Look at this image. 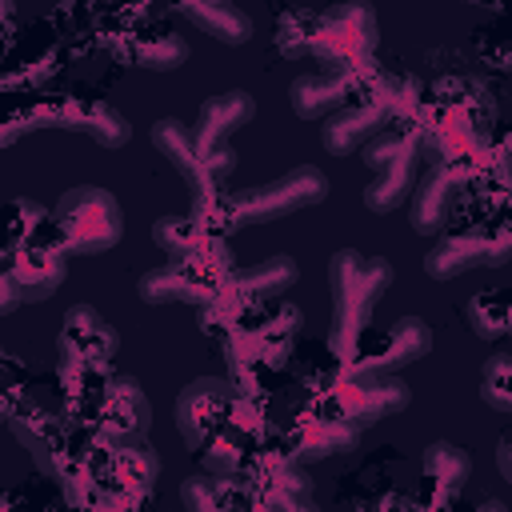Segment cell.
Here are the masks:
<instances>
[{"label":"cell","instance_id":"obj_36","mask_svg":"<svg viewBox=\"0 0 512 512\" xmlns=\"http://www.w3.org/2000/svg\"><path fill=\"white\" fill-rule=\"evenodd\" d=\"M496 468L512 484V436H500V444H496Z\"/></svg>","mask_w":512,"mask_h":512},{"label":"cell","instance_id":"obj_40","mask_svg":"<svg viewBox=\"0 0 512 512\" xmlns=\"http://www.w3.org/2000/svg\"><path fill=\"white\" fill-rule=\"evenodd\" d=\"M252 512H268V508H264V504H260V500H256V508H252Z\"/></svg>","mask_w":512,"mask_h":512},{"label":"cell","instance_id":"obj_35","mask_svg":"<svg viewBox=\"0 0 512 512\" xmlns=\"http://www.w3.org/2000/svg\"><path fill=\"white\" fill-rule=\"evenodd\" d=\"M496 172L504 180H512V128L500 136V148H496Z\"/></svg>","mask_w":512,"mask_h":512},{"label":"cell","instance_id":"obj_6","mask_svg":"<svg viewBox=\"0 0 512 512\" xmlns=\"http://www.w3.org/2000/svg\"><path fill=\"white\" fill-rule=\"evenodd\" d=\"M328 400H332V408H336L332 416H344V420H352L356 428H364V424L400 416V412L412 404V388H408L396 372H356V368H348V372L332 384Z\"/></svg>","mask_w":512,"mask_h":512},{"label":"cell","instance_id":"obj_16","mask_svg":"<svg viewBox=\"0 0 512 512\" xmlns=\"http://www.w3.org/2000/svg\"><path fill=\"white\" fill-rule=\"evenodd\" d=\"M256 116V100L240 88L232 92H220V96H208L196 112V124H192V140H196V152L208 160L212 152L228 148V136L240 132L248 120Z\"/></svg>","mask_w":512,"mask_h":512},{"label":"cell","instance_id":"obj_14","mask_svg":"<svg viewBox=\"0 0 512 512\" xmlns=\"http://www.w3.org/2000/svg\"><path fill=\"white\" fill-rule=\"evenodd\" d=\"M4 276H12L24 304L28 300H48L68 276V256L56 244H48V248L20 244V248L4 252Z\"/></svg>","mask_w":512,"mask_h":512},{"label":"cell","instance_id":"obj_27","mask_svg":"<svg viewBox=\"0 0 512 512\" xmlns=\"http://www.w3.org/2000/svg\"><path fill=\"white\" fill-rule=\"evenodd\" d=\"M236 496H240V484L236 480H224V476H188L180 484V500H184V512H236Z\"/></svg>","mask_w":512,"mask_h":512},{"label":"cell","instance_id":"obj_25","mask_svg":"<svg viewBox=\"0 0 512 512\" xmlns=\"http://www.w3.org/2000/svg\"><path fill=\"white\" fill-rule=\"evenodd\" d=\"M124 60H132L136 68H152V72H172L188 60V40L180 32H140L128 36V44L120 48Z\"/></svg>","mask_w":512,"mask_h":512},{"label":"cell","instance_id":"obj_26","mask_svg":"<svg viewBox=\"0 0 512 512\" xmlns=\"http://www.w3.org/2000/svg\"><path fill=\"white\" fill-rule=\"evenodd\" d=\"M152 240H156V248H160L168 260H196V256L208 252V244H212L216 236L200 232V228H196L192 220H184V216H160V220L152 224Z\"/></svg>","mask_w":512,"mask_h":512},{"label":"cell","instance_id":"obj_3","mask_svg":"<svg viewBox=\"0 0 512 512\" xmlns=\"http://www.w3.org/2000/svg\"><path fill=\"white\" fill-rule=\"evenodd\" d=\"M416 96H420V84L416 80H376L372 92L356 104H348L344 112H336L328 120V128L320 132L324 140V152L328 156H348L352 148L360 144H372L376 136H384L400 116L416 112Z\"/></svg>","mask_w":512,"mask_h":512},{"label":"cell","instance_id":"obj_37","mask_svg":"<svg viewBox=\"0 0 512 512\" xmlns=\"http://www.w3.org/2000/svg\"><path fill=\"white\" fill-rule=\"evenodd\" d=\"M360 512H416V504H408V500H400V496H384L380 504H368V508H360Z\"/></svg>","mask_w":512,"mask_h":512},{"label":"cell","instance_id":"obj_32","mask_svg":"<svg viewBox=\"0 0 512 512\" xmlns=\"http://www.w3.org/2000/svg\"><path fill=\"white\" fill-rule=\"evenodd\" d=\"M260 488H280V492H300V496H312V480L308 472L292 460V456H276V460H264V480Z\"/></svg>","mask_w":512,"mask_h":512},{"label":"cell","instance_id":"obj_39","mask_svg":"<svg viewBox=\"0 0 512 512\" xmlns=\"http://www.w3.org/2000/svg\"><path fill=\"white\" fill-rule=\"evenodd\" d=\"M504 316H508V332H512V300H504Z\"/></svg>","mask_w":512,"mask_h":512},{"label":"cell","instance_id":"obj_28","mask_svg":"<svg viewBox=\"0 0 512 512\" xmlns=\"http://www.w3.org/2000/svg\"><path fill=\"white\" fill-rule=\"evenodd\" d=\"M316 24H320V12H308V8L284 12V16L276 20V48H280L284 56H292V60H296V56H308Z\"/></svg>","mask_w":512,"mask_h":512},{"label":"cell","instance_id":"obj_22","mask_svg":"<svg viewBox=\"0 0 512 512\" xmlns=\"http://www.w3.org/2000/svg\"><path fill=\"white\" fill-rule=\"evenodd\" d=\"M420 472H424V484L436 492V504H448L464 492V484L472 476V456L448 440H432L420 452Z\"/></svg>","mask_w":512,"mask_h":512},{"label":"cell","instance_id":"obj_29","mask_svg":"<svg viewBox=\"0 0 512 512\" xmlns=\"http://www.w3.org/2000/svg\"><path fill=\"white\" fill-rule=\"evenodd\" d=\"M480 400L496 412H512V352L488 356L480 372Z\"/></svg>","mask_w":512,"mask_h":512},{"label":"cell","instance_id":"obj_30","mask_svg":"<svg viewBox=\"0 0 512 512\" xmlns=\"http://www.w3.org/2000/svg\"><path fill=\"white\" fill-rule=\"evenodd\" d=\"M464 320H468V328H472L480 340H496V336L508 332L504 300L492 296V292H484V296H468V304H464Z\"/></svg>","mask_w":512,"mask_h":512},{"label":"cell","instance_id":"obj_12","mask_svg":"<svg viewBox=\"0 0 512 512\" xmlns=\"http://www.w3.org/2000/svg\"><path fill=\"white\" fill-rule=\"evenodd\" d=\"M36 116H40V120H52V124H60V128H68V132H84V136H92L100 148H120V144H128V136H132L128 120H124L112 104L88 100V96H64V100H56V104H40Z\"/></svg>","mask_w":512,"mask_h":512},{"label":"cell","instance_id":"obj_15","mask_svg":"<svg viewBox=\"0 0 512 512\" xmlns=\"http://www.w3.org/2000/svg\"><path fill=\"white\" fill-rule=\"evenodd\" d=\"M156 476H160V456L148 444H124V448H112V460L104 468L100 492L116 508H132L136 500H144L152 492Z\"/></svg>","mask_w":512,"mask_h":512},{"label":"cell","instance_id":"obj_18","mask_svg":"<svg viewBox=\"0 0 512 512\" xmlns=\"http://www.w3.org/2000/svg\"><path fill=\"white\" fill-rule=\"evenodd\" d=\"M456 196H460V176L448 164L428 168V176L416 184V192L408 200V224H412V232H420V236L444 232V224H448V216L456 208Z\"/></svg>","mask_w":512,"mask_h":512},{"label":"cell","instance_id":"obj_4","mask_svg":"<svg viewBox=\"0 0 512 512\" xmlns=\"http://www.w3.org/2000/svg\"><path fill=\"white\" fill-rule=\"evenodd\" d=\"M376 48H380L376 12L368 4H336V8L320 12V24L312 32L308 56L328 64V72H340V68L368 72Z\"/></svg>","mask_w":512,"mask_h":512},{"label":"cell","instance_id":"obj_13","mask_svg":"<svg viewBox=\"0 0 512 512\" xmlns=\"http://www.w3.org/2000/svg\"><path fill=\"white\" fill-rule=\"evenodd\" d=\"M432 348V328L416 316H400L384 336H376L372 348H364L348 368L356 372H400L416 360H424Z\"/></svg>","mask_w":512,"mask_h":512},{"label":"cell","instance_id":"obj_24","mask_svg":"<svg viewBox=\"0 0 512 512\" xmlns=\"http://www.w3.org/2000/svg\"><path fill=\"white\" fill-rule=\"evenodd\" d=\"M176 16H184L188 24H196L200 32H208L220 44H248L252 40V20L236 8V4H176Z\"/></svg>","mask_w":512,"mask_h":512},{"label":"cell","instance_id":"obj_41","mask_svg":"<svg viewBox=\"0 0 512 512\" xmlns=\"http://www.w3.org/2000/svg\"><path fill=\"white\" fill-rule=\"evenodd\" d=\"M8 512H12V508H8Z\"/></svg>","mask_w":512,"mask_h":512},{"label":"cell","instance_id":"obj_5","mask_svg":"<svg viewBox=\"0 0 512 512\" xmlns=\"http://www.w3.org/2000/svg\"><path fill=\"white\" fill-rule=\"evenodd\" d=\"M328 196V176L320 168H292L288 176L260 184V188H244L228 196V228H244V224H268L292 212H304L312 204H320Z\"/></svg>","mask_w":512,"mask_h":512},{"label":"cell","instance_id":"obj_10","mask_svg":"<svg viewBox=\"0 0 512 512\" xmlns=\"http://www.w3.org/2000/svg\"><path fill=\"white\" fill-rule=\"evenodd\" d=\"M512 260V236H480V232H456V236H440L428 256H424V272L432 280H456L468 268H500Z\"/></svg>","mask_w":512,"mask_h":512},{"label":"cell","instance_id":"obj_23","mask_svg":"<svg viewBox=\"0 0 512 512\" xmlns=\"http://www.w3.org/2000/svg\"><path fill=\"white\" fill-rule=\"evenodd\" d=\"M416 156H420V144L408 148L404 156H396L392 164H384L372 176V184L364 188V208L368 212L384 216V212H396L404 200H412V192H416Z\"/></svg>","mask_w":512,"mask_h":512},{"label":"cell","instance_id":"obj_19","mask_svg":"<svg viewBox=\"0 0 512 512\" xmlns=\"http://www.w3.org/2000/svg\"><path fill=\"white\" fill-rule=\"evenodd\" d=\"M296 276H300V268H296V260L292 256H268L264 264H256V268H240V272H232L228 280H224V288H220V300L216 304H252V300H272V296H280L284 288H292L296 284Z\"/></svg>","mask_w":512,"mask_h":512},{"label":"cell","instance_id":"obj_8","mask_svg":"<svg viewBox=\"0 0 512 512\" xmlns=\"http://www.w3.org/2000/svg\"><path fill=\"white\" fill-rule=\"evenodd\" d=\"M92 432L108 448L140 444L148 428V396L140 392L136 376H108L92 388Z\"/></svg>","mask_w":512,"mask_h":512},{"label":"cell","instance_id":"obj_9","mask_svg":"<svg viewBox=\"0 0 512 512\" xmlns=\"http://www.w3.org/2000/svg\"><path fill=\"white\" fill-rule=\"evenodd\" d=\"M240 400V388L224 376H200L192 384H184V392L176 396V432L184 440V448H204V440H212L224 428V412Z\"/></svg>","mask_w":512,"mask_h":512},{"label":"cell","instance_id":"obj_33","mask_svg":"<svg viewBox=\"0 0 512 512\" xmlns=\"http://www.w3.org/2000/svg\"><path fill=\"white\" fill-rule=\"evenodd\" d=\"M256 500H260L268 512H320V508L312 504V496L280 492V488H256Z\"/></svg>","mask_w":512,"mask_h":512},{"label":"cell","instance_id":"obj_11","mask_svg":"<svg viewBox=\"0 0 512 512\" xmlns=\"http://www.w3.org/2000/svg\"><path fill=\"white\" fill-rule=\"evenodd\" d=\"M136 296L152 308L160 304H196V308H212L220 300V284L208 280L196 264H184V260H168V264H156L148 268L140 280H136Z\"/></svg>","mask_w":512,"mask_h":512},{"label":"cell","instance_id":"obj_7","mask_svg":"<svg viewBox=\"0 0 512 512\" xmlns=\"http://www.w3.org/2000/svg\"><path fill=\"white\" fill-rule=\"evenodd\" d=\"M120 348L116 328L92 308V304H72L64 312V328L56 336V352H60V376L68 384L84 380L88 372L104 368Z\"/></svg>","mask_w":512,"mask_h":512},{"label":"cell","instance_id":"obj_38","mask_svg":"<svg viewBox=\"0 0 512 512\" xmlns=\"http://www.w3.org/2000/svg\"><path fill=\"white\" fill-rule=\"evenodd\" d=\"M476 512H508V508H504L500 500H480V504H476Z\"/></svg>","mask_w":512,"mask_h":512},{"label":"cell","instance_id":"obj_1","mask_svg":"<svg viewBox=\"0 0 512 512\" xmlns=\"http://www.w3.org/2000/svg\"><path fill=\"white\" fill-rule=\"evenodd\" d=\"M328 284H332L328 348H332V356L352 364L360 352V340L372 324V308L392 284V264L384 256H364L356 248H340L328 260Z\"/></svg>","mask_w":512,"mask_h":512},{"label":"cell","instance_id":"obj_21","mask_svg":"<svg viewBox=\"0 0 512 512\" xmlns=\"http://www.w3.org/2000/svg\"><path fill=\"white\" fill-rule=\"evenodd\" d=\"M8 428H12L16 440L32 452V460L52 476V472H56V460L68 452L64 432H60V420H56L52 412L28 404V408H12V412H8Z\"/></svg>","mask_w":512,"mask_h":512},{"label":"cell","instance_id":"obj_2","mask_svg":"<svg viewBox=\"0 0 512 512\" xmlns=\"http://www.w3.org/2000/svg\"><path fill=\"white\" fill-rule=\"evenodd\" d=\"M52 236L64 256L108 252L124 236V212L108 188L76 184L52 208Z\"/></svg>","mask_w":512,"mask_h":512},{"label":"cell","instance_id":"obj_34","mask_svg":"<svg viewBox=\"0 0 512 512\" xmlns=\"http://www.w3.org/2000/svg\"><path fill=\"white\" fill-rule=\"evenodd\" d=\"M24 300H20V288L12 284V276H0V312L8 316V312H16Z\"/></svg>","mask_w":512,"mask_h":512},{"label":"cell","instance_id":"obj_31","mask_svg":"<svg viewBox=\"0 0 512 512\" xmlns=\"http://www.w3.org/2000/svg\"><path fill=\"white\" fill-rule=\"evenodd\" d=\"M240 460H244V448H240V440L232 436V432H216L212 440H208V452H204V464H208V472L212 476H224V480H236V472H240Z\"/></svg>","mask_w":512,"mask_h":512},{"label":"cell","instance_id":"obj_17","mask_svg":"<svg viewBox=\"0 0 512 512\" xmlns=\"http://www.w3.org/2000/svg\"><path fill=\"white\" fill-rule=\"evenodd\" d=\"M360 76L364 72H352V68H340V72H304V76H296L292 80V88H288V104H292V112L300 116V120H320V116H328V112H344L348 108V100H352V92H356V84H360Z\"/></svg>","mask_w":512,"mask_h":512},{"label":"cell","instance_id":"obj_20","mask_svg":"<svg viewBox=\"0 0 512 512\" xmlns=\"http://www.w3.org/2000/svg\"><path fill=\"white\" fill-rule=\"evenodd\" d=\"M360 448V428L344 416H312L308 424H300V432L288 444V456L296 464H312V460H328V456H344Z\"/></svg>","mask_w":512,"mask_h":512}]
</instances>
